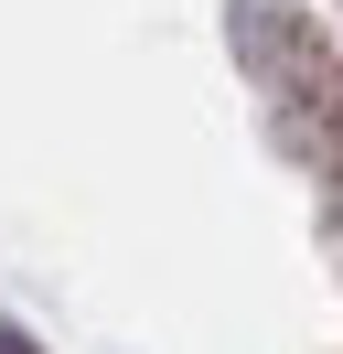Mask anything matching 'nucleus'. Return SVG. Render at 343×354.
<instances>
[{
    "instance_id": "1",
    "label": "nucleus",
    "mask_w": 343,
    "mask_h": 354,
    "mask_svg": "<svg viewBox=\"0 0 343 354\" xmlns=\"http://www.w3.org/2000/svg\"><path fill=\"white\" fill-rule=\"evenodd\" d=\"M0 354H33V344H21V333H11V322H0Z\"/></svg>"
}]
</instances>
